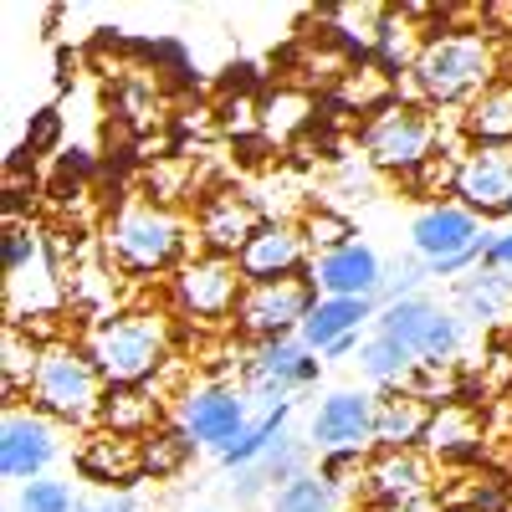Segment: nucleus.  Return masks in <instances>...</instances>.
<instances>
[{
	"label": "nucleus",
	"instance_id": "1",
	"mask_svg": "<svg viewBox=\"0 0 512 512\" xmlns=\"http://www.w3.org/2000/svg\"><path fill=\"white\" fill-rule=\"evenodd\" d=\"M410 82L425 108H466L497 82V52L482 31L425 36V47L410 67Z\"/></svg>",
	"mask_w": 512,
	"mask_h": 512
},
{
	"label": "nucleus",
	"instance_id": "2",
	"mask_svg": "<svg viewBox=\"0 0 512 512\" xmlns=\"http://www.w3.org/2000/svg\"><path fill=\"white\" fill-rule=\"evenodd\" d=\"M41 415H52L57 425H93L103 415L108 400V379L98 374L88 344H72V338H47L41 344V364L26 395Z\"/></svg>",
	"mask_w": 512,
	"mask_h": 512
},
{
	"label": "nucleus",
	"instance_id": "3",
	"mask_svg": "<svg viewBox=\"0 0 512 512\" xmlns=\"http://www.w3.org/2000/svg\"><path fill=\"white\" fill-rule=\"evenodd\" d=\"M108 256L134 272V277H164V272H180L190 256H185V221L175 210H164L159 200H128L108 216Z\"/></svg>",
	"mask_w": 512,
	"mask_h": 512
},
{
	"label": "nucleus",
	"instance_id": "4",
	"mask_svg": "<svg viewBox=\"0 0 512 512\" xmlns=\"http://www.w3.org/2000/svg\"><path fill=\"white\" fill-rule=\"evenodd\" d=\"M169 349H175V333H169L164 313L149 308H128L113 313L103 323H93L88 333V354L98 364V374L108 384H144L169 364Z\"/></svg>",
	"mask_w": 512,
	"mask_h": 512
},
{
	"label": "nucleus",
	"instance_id": "5",
	"mask_svg": "<svg viewBox=\"0 0 512 512\" xmlns=\"http://www.w3.org/2000/svg\"><path fill=\"white\" fill-rule=\"evenodd\" d=\"M364 154L369 164L390 169V175L410 180L436 159V118L425 103H384L364 123Z\"/></svg>",
	"mask_w": 512,
	"mask_h": 512
},
{
	"label": "nucleus",
	"instance_id": "6",
	"mask_svg": "<svg viewBox=\"0 0 512 512\" xmlns=\"http://www.w3.org/2000/svg\"><path fill=\"white\" fill-rule=\"evenodd\" d=\"M374 328L390 333L395 344H405L420 364H441V369H446V364L461 354V344H466V323L456 318V308H441L436 297H425V292L400 297V303H390V308H379Z\"/></svg>",
	"mask_w": 512,
	"mask_h": 512
},
{
	"label": "nucleus",
	"instance_id": "7",
	"mask_svg": "<svg viewBox=\"0 0 512 512\" xmlns=\"http://www.w3.org/2000/svg\"><path fill=\"white\" fill-rule=\"evenodd\" d=\"M241 292H246V277L236 267V256H216V251L190 256V262L169 277V297H175V308L185 318H195V323H226V318H236Z\"/></svg>",
	"mask_w": 512,
	"mask_h": 512
},
{
	"label": "nucleus",
	"instance_id": "8",
	"mask_svg": "<svg viewBox=\"0 0 512 512\" xmlns=\"http://www.w3.org/2000/svg\"><path fill=\"white\" fill-rule=\"evenodd\" d=\"M57 461H62V425L41 415L36 405H11L0 420V477L26 487L52 477Z\"/></svg>",
	"mask_w": 512,
	"mask_h": 512
},
{
	"label": "nucleus",
	"instance_id": "9",
	"mask_svg": "<svg viewBox=\"0 0 512 512\" xmlns=\"http://www.w3.org/2000/svg\"><path fill=\"white\" fill-rule=\"evenodd\" d=\"M410 251L425 267H441V262H477L482 267V251H487L482 216H472V210L456 205V200L425 205L410 221Z\"/></svg>",
	"mask_w": 512,
	"mask_h": 512
},
{
	"label": "nucleus",
	"instance_id": "10",
	"mask_svg": "<svg viewBox=\"0 0 512 512\" xmlns=\"http://www.w3.org/2000/svg\"><path fill=\"white\" fill-rule=\"evenodd\" d=\"M175 425L195 441V451H226L246 425H251V400L241 384H195L175 405Z\"/></svg>",
	"mask_w": 512,
	"mask_h": 512
},
{
	"label": "nucleus",
	"instance_id": "11",
	"mask_svg": "<svg viewBox=\"0 0 512 512\" xmlns=\"http://www.w3.org/2000/svg\"><path fill=\"white\" fill-rule=\"evenodd\" d=\"M323 359L303 344V338H282V344H256L241 359V390L246 400H262V405H282L297 390L318 384Z\"/></svg>",
	"mask_w": 512,
	"mask_h": 512
},
{
	"label": "nucleus",
	"instance_id": "12",
	"mask_svg": "<svg viewBox=\"0 0 512 512\" xmlns=\"http://www.w3.org/2000/svg\"><path fill=\"white\" fill-rule=\"evenodd\" d=\"M313 303H318V287L308 277L246 287L241 308H236V328L251 338V344H282V338H297V328H303V318L313 313Z\"/></svg>",
	"mask_w": 512,
	"mask_h": 512
},
{
	"label": "nucleus",
	"instance_id": "13",
	"mask_svg": "<svg viewBox=\"0 0 512 512\" xmlns=\"http://www.w3.org/2000/svg\"><path fill=\"white\" fill-rule=\"evenodd\" d=\"M236 267H241L246 287L292 282V277H308L313 246H308L303 226H292V221H262V226H256V236L236 251Z\"/></svg>",
	"mask_w": 512,
	"mask_h": 512
},
{
	"label": "nucleus",
	"instance_id": "14",
	"mask_svg": "<svg viewBox=\"0 0 512 512\" xmlns=\"http://www.w3.org/2000/svg\"><path fill=\"white\" fill-rule=\"evenodd\" d=\"M456 205H466L472 216H507L512 205V149L507 144H472L456 159L451 175Z\"/></svg>",
	"mask_w": 512,
	"mask_h": 512
},
{
	"label": "nucleus",
	"instance_id": "15",
	"mask_svg": "<svg viewBox=\"0 0 512 512\" xmlns=\"http://www.w3.org/2000/svg\"><path fill=\"white\" fill-rule=\"evenodd\" d=\"M308 441L318 456L369 451L374 446V395L369 390H328L308 420Z\"/></svg>",
	"mask_w": 512,
	"mask_h": 512
},
{
	"label": "nucleus",
	"instance_id": "16",
	"mask_svg": "<svg viewBox=\"0 0 512 512\" xmlns=\"http://www.w3.org/2000/svg\"><path fill=\"white\" fill-rule=\"evenodd\" d=\"M384 277H390L384 256L364 241H349L328 256H313V267H308V282L318 287V297H374L379 303Z\"/></svg>",
	"mask_w": 512,
	"mask_h": 512
},
{
	"label": "nucleus",
	"instance_id": "17",
	"mask_svg": "<svg viewBox=\"0 0 512 512\" xmlns=\"http://www.w3.org/2000/svg\"><path fill=\"white\" fill-rule=\"evenodd\" d=\"M364 497L379 512H400L431 497V461L425 451H374L364 466Z\"/></svg>",
	"mask_w": 512,
	"mask_h": 512
},
{
	"label": "nucleus",
	"instance_id": "18",
	"mask_svg": "<svg viewBox=\"0 0 512 512\" xmlns=\"http://www.w3.org/2000/svg\"><path fill=\"white\" fill-rule=\"evenodd\" d=\"M318 451H313V441L308 436H282L262 461H251V466H241V472H231L236 482H231V502L236 507H262V502H272V492L282 487V482H292V477H303V472H313V461Z\"/></svg>",
	"mask_w": 512,
	"mask_h": 512
},
{
	"label": "nucleus",
	"instance_id": "19",
	"mask_svg": "<svg viewBox=\"0 0 512 512\" xmlns=\"http://www.w3.org/2000/svg\"><path fill=\"white\" fill-rule=\"evenodd\" d=\"M267 216L256 210L241 190H210L205 200H200V216H195V231H200V246L205 251H216V256H236L251 236H256V226H262Z\"/></svg>",
	"mask_w": 512,
	"mask_h": 512
},
{
	"label": "nucleus",
	"instance_id": "20",
	"mask_svg": "<svg viewBox=\"0 0 512 512\" xmlns=\"http://www.w3.org/2000/svg\"><path fill=\"white\" fill-rule=\"evenodd\" d=\"M436 405L415 390H379L374 395V446L379 451H420L425 431H431Z\"/></svg>",
	"mask_w": 512,
	"mask_h": 512
},
{
	"label": "nucleus",
	"instance_id": "21",
	"mask_svg": "<svg viewBox=\"0 0 512 512\" xmlns=\"http://www.w3.org/2000/svg\"><path fill=\"white\" fill-rule=\"evenodd\" d=\"M374 318H379V303H374V297H318L313 313L303 318V328H297V338H303V344L323 359L333 344L359 338Z\"/></svg>",
	"mask_w": 512,
	"mask_h": 512
},
{
	"label": "nucleus",
	"instance_id": "22",
	"mask_svg": "<svg viewBox=\"0 0 512 512\" xmlns=\"http://www.w3.org/2000/svg\"><path fill=\"white\" fill-rule=\"evenodd\" d=\"M77 466H82V477H88V482H103V487L118 482V492H134L139 477H144V446L128 441V436L103 431V436H93L88 446H82Z\"/></svg>",
	"mask_w": 512,
	"mask_h": 512
},
{
	"label": "nucleus",
	"instance_id": "23",
	"mask_svg": "<svg viewBox=\"0 0 512 512\" xmlns=\"http://www.w3.org/2000/svg\"><path fill=\"white\" fill-rule=\"evenodd\" d=\"M425 451L436 461H477L482 456V420L472 410V400H446L431 415V431H425Z\"/></svg>",
	"mask_w": 512,
	"mask_h": 512
},
{
	"label": "nucleus",
	"instance_id": "24",
	"mask_svg": "<svg viewBox=\"0 0 512 512\" xmlns=\"http://www.w3.org/2000/svg\"><path fill=\"white\" fill-rule=\"evenodd\" d=\"M512 313V277L477 267L456 282V318L461 323H477V328H497Z\"/></svg>",
	"mask_w": 512,
	"mask_h": 512
},
{
	"label": "nucleus",
	"instance_id": "25",
	"mask_svg": "<svg viewBox=\"0 0 512 512\" xmlns=\"http://www.w3.org/2000/svg\"><path fill=\"white\" fill-rule=\"evenodd\" d=\"M103 431L128 436V441H144L154 425H159V400L144 390V384H108V400L98 415Z\"/></svg>",
	"mask_w": 512,
	"mask_h": 512
},
{
	"label": "nucleus",
	"instance_id": "26",
	"mask_svg": "<svg viewBox=\"0 0 512 512\" xmlns=\"http://www.w3.org/2000/svg\"><path fill=\"white\" fill-rule=\"evenodd\" d=\"M36 364H41V338L26 323H6V338H0V390H6V410L21 405V395H31Z\"/></svg>",
	"mask_w": 512,
	"mask_h": 512
},
{
	"label": "nucleus",
	"instance_id": "27",
	"mask_svg": "<svg viewBox=\"0 0 512 512\" xmlns=\"http://www.w3.org/2000/svg\"><path fill=\"white\" fill-rule=\"evenodd\" d=\"M287 420H292V400H282V405H267L262 415H251V425L246 431L216 456L226 472H241V466H251V461H262L282 436H287Z\"/></svg>",
	"mask_w": 512,
	"mask_h": 512
},
{
	"label": "nucleus",
	"instance_id": "28",
	"mask_svg": "<svg viewBox=\"0 0 512 512\" xmlns=\"http://www.w3.org/2000/svg\"><path fill=\"white\" fill-rule=\"evenodd\" d=\"M461 128L472 144H507L512 149V82H492L461 113Z\"/></svg>",
	"mask_w": 512,
	"mask_h": 512
},
{
	"label": "nucleus",
	"instance_id": "29",
	"mask_svg": "<svg viewBox=\"0 0 512 512\" xmlns=\"http://www.w3.org/2000/svg\"><path fill=\"white\" fill-rule=\"evenodd\" d=\"M415 369H420V359L405 344H395L390 333H379V328L359 344V374L369 384H379V390H400V384H410Z\"/></svg>",
	"mask_w": 512,
	"mask_h": 512
},
{
	"label": "nucleus",
	"instance_id": "30",
	"mask_svg": "<svg viewBox=\"0 0 512 512\" xmlns=\"http://www.w3.org/2000/svg\"><path fill=\"white\" fill-rule=\"evenodd\" d=\"M415 16H420V11H379L369 47L379 52L384 67H405V72L415 67V57H420V47H425V36H420Z\"/></svg>",
	"mask_w": 512,
	"mask_h": 512
},
{
	"label": "nucleus",
	"instance_id": "31",
	"mask_svg": "<svg viewBox=\"0 0 512 512\" xmlns=\"http://www.w3.org/2000/svg\"><path fill=\"white\" fill-rule=\"evenodd\" d=\"M267 512H344V492L333 482H323L318 472H303L272 492Z\"/></svg>",
	"mask_w": 512,
	"mask_h": 512
},
{
	"label": "nucleus",
	"instance_id": "32",
	"mask_svg": "<svg viewBox=\"0 0 512 512\" xmlns=\"http://www.w3.org/2000/svg\"><path fill=\"white\" fill-rule=\"evenodd\" d=\"M139 446H144V477H175L180 466L195 456V441L180 431V425H169V431H149Z\"/></svg>",
	"mask_w": 512,
	"mask_h": 512
},
{
	"label": "nucleus",
	"instance_id": "33",
	"mask_svg": "<svg viewBox=\"0 0 512 512\" xmlns=\"http://www.w3.org/2000/svg\"><path fill=\"white\" fill-rule=\"evenodd\" d=\"M262 128L272 139H292L297 128H308V118H313V98L308 93H292V88H277L267 103H262Z\"/></svg>",
	"mask_w": 512,
	"mask_h": 512
},
{
	"label": "nucleus",
	"instance_id": "34",
	"mask_svg": "<svg viewBox=\"0 0 512 512\" xmlns=\"http://www.w3.org/2000/svg\"><path fill=\"white\" fill-rule=\"evenodd\" d=\"M303 236H308L313 256H328V251H338V246L359 241V236H354V221H349V216H338V210H328V205L308 210V221H303Z\"/></svg>",
	"mask_w": 512,
	"mask_h": 512
},
{
	"label": "nucleus",
	"instance_id": "35",
	"mask_svg": "<svg viewBox=\"0 0 512 512\" xmlns=\"http://www.w3.org/2000/svg\"><path fill=\"white\" fill-rule=\"evenodd\" d=\"M16 502H21V512H77L72 482H62V477H41V482L16 487Z\"/></svg>",
	"mask_w": 512,
	"mask_h": 512
},
{
	"label": "nucleus",
	"instance_id": "36",
	"mask_svg": "<svg viewBox=\"0 0 512 512\" xmlns=\"http://www.w3.org/2000/svg\"><path fill=\"white\" fill-rule=\"evenodd\" d=\"M57 134H62L57 108H41V113L26 123V154H47V149L57 144Z\"/></svg>",
	"mask_w": 512,
	"mask_h": 512
},
{
	"label": "nucleus",
	"instance_id": "37",
	"mask_svg": "<svg viewBox=\"0 0 512 512\" xmlns=\"http://www.w3.org/2000/svg\"><path fill=\"white\" fill-rule=\"evenodd\" d=\"M482 267H492V272H512V231H487Z\"/></svg>",
	"mask_w": 512,
	"mask_h": 512
},
{
	"label": "nucleus",
	"instance_id": "38",
	"mask_svg": "<svg viewBox=\"0 0 512 512\" xmlns=\"http://www.w3.org/2000/svg\"><path fill=\"white\" fill-rule=\"evenodd\" d=\"M77 512H139V502H134V492H108L93 502H77Z\"/></svg>",
	"mask_w": 512,
	"mask_h": 512
},
{
	"label": "nucleus",
	"instance_id": "39",
	"mask_svg": "<svg viewBox=\"0 0 512 512\" xmlns=\"http://www.w3.org/2000/svg\"><path fill=\"white\" fill-rule=\"evenodd\" d=\"M441 512H482V507H441Z\"/></svg>",
	"mask_w": 512,
	"mask_h": 512
},
{
	"label": "nucleus",
	"instance_id": "40",
	"mask_svg": "<svg viewBox=\"0 0 512 512\" xmlns=\"http://www.w3.org/2000/svg\"><path fill=\"white\" fill-rule=\"evenodd\" d=\"M190 512H216V507H190Z\"/></svg>",
	"mask_w": 512,
	"mask_h": 512
},
{
	"label": "nucleus",
	"instance_id": "41",
	"mask_svg": "<svg viewBox=\"0 0 512 512\" xmlns=\"http://www.w3.org/2000/svg\"><path fill=\"white\" fill-rule=\"evenodd\" d=\"M6 512H21V502H11V507H6Z\"/></svg>",
	"mask_w": 512,
	"mask_h": 512
},
{
	"label": "nucleus",
	"instance_id": "42",
	"mask_svg": "<svg viewBox=\"0 0 512 512\" xmlns=\"http://www.w3.org/2000/svg\"><path fill=\"white\" fill-rule=\"evenodd\" d=\"M507 216H512V205H507Z\"/></svg>",
	"mask_w": 512,
	"mask_h": 512
}]
</instances>
